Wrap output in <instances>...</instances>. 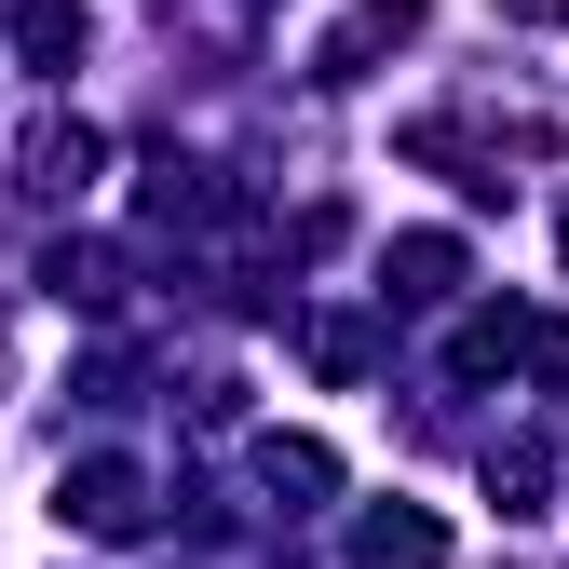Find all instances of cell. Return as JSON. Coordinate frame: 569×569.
I'll use <instances>...</instances> for the list:
<instances>
[{
    "mask_svg": "<svg viewBox=\"0 0 569 569\" xmlns=\"http://www.w3.org/2000/svg\"><path fill=\"white\" fill-rule=\"evenodd\" d=\"M82 177H96V136L82 122H41L28 136V190H82Z\"/></svg>",
    "mask_w": 569,
    "mask_h": 569,
    "instance_id": "6da1fadb",
    "label": "cell"
}]
</instances>
